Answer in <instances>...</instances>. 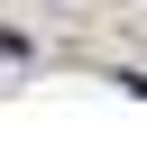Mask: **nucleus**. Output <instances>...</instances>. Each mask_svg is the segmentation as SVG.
<instances>
[{"label":"nucleus","mask_w":147,"mask_h":156,"mask_svg":"<svg viewBox=\"0 0 147 156\" xmlns=\"http://www.w3.org/2000/svg\"><path fill=\"white\" fill-rule=\"evenodd\" d=\"M9 64H28V37H0V73H9Z\"/></svg>","instance_id":"1"}]
</instances>
